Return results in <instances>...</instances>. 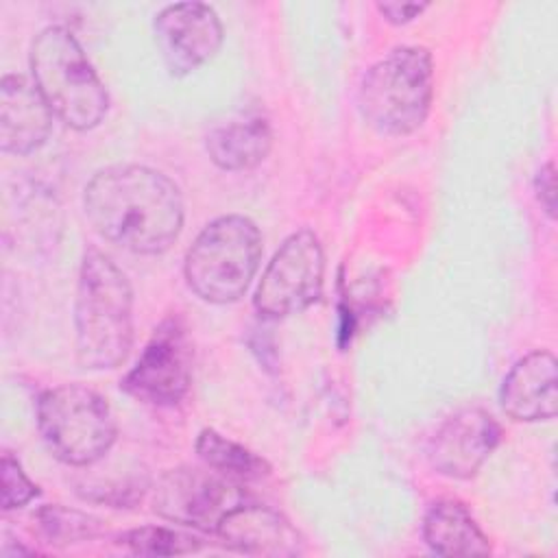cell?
Segmentation results:
<instances>
[{
  "label": "cell",
  "mask_w": 558,
  "mask_h": 558,
  "mask_svg": "<svg viewBox=\"0 0 558 558\" xmlns=\"http://www.w3.org/2000/svg\"><path fill=\"white\" fill-rule=\"evenodd\" d=\"M120 541L133 554L140 556H181L201 549V538L161 525H144L129 530L126 534L120 536Z\"/></svg>",
  "instance_id": "obj_19"
},
{
  "label": "cell",
  "mask_w": 558,
  "mask_h": 558,
  "mask_svg": "<svg viewBox=\"0 0 558 558\" xmlns=\"http://www.w3.org/2000/svg\"><path fill=\"white\" fill-rule=\"evenodd\" d=\"M501 427L482 408H464L442 421L429 440V464L436 473L469 480L495 451Z\"/></svg>",
  "instance_id": "obj_11"
},
{
  "label": "cell",
  "mask_w": 558,
  "mask_h": 558,
  "mask_svg": "<svg viewBox=\"0 0 558 558\" xmlns=\"http://www.w3.org/2000/svg\"><path fill=\"white\" fill-rule=\"evenodd\" d=\"M272 146L270 122L262 111L248 109L231 116L214 126L205 137L209 159L229 172L251 170L259 166Z\"/></svg>",
  "instance_id": "obj_15"
},
{
  "label": "cell",
  "mask_w": 558,
  "mask_h": 558,
  "mask_svg": "<svg viewBox=\"0 0 558 558\" xmlns=\"http://www.w3.org/2000/svg\"><path fill=\"white\" fill-rule=\"evenodd\" d=\"M52 111L35 83L22 74H7L0 85V148L28 155L50 135Z\"/></svg>",
  "instance_id": "obj_14"
},
{
  "label": "cell",
  "mask_w": 558,
  "mask_h": 558,
  "mask_svg": "<svg viewBox=\"0 0 558 558\" xmlns=\"http://www.w3.org/2000/svg\"><path fill=\"white\" fill-rule=\"evenodd\" d=\"M325 253L310 229H299L283 240L262 272L253 303L264 318H286L307 310L320 299Z\"/></svg>",
  "instance_id": "obj_7"
},
{
  "label": "cell",
  "mask_w": 558,
  "mask_h": 558,
  "mask_svg": "<svg viewBox=\"0 0 558 558\" xmlns=\"http://www.w3.org/2000/svg\"><path fill=\"white\" fill-rule=\"evenodd\" d=\"M39 532L52 545H70L85 538H94L100 532V521L81 510L63 506H41L35 517Z\"/></svg>",
  "instance_id": "obj_18"
},
{
  "label": "cell",
  "mask_w": 558,
  "mask_h": 558,
  "mask_svg": "<svg viewBox=\"0 0 558 558\" xmlns=\"http://www.w3.org/2000/svg\"><path fill=\"white\" fill-rule=\"evenodd\" d=\"M262 259V233L240 214L211 220L185 253V281L205 303L227 305L244 296Z\"/></svg>",
  "instance_id": "obj_5"
},
{
  "label": "cell",
  "mask_w": 558,
  "mask_h": 558,
  "mask_svg": "<svg viewBox=\"0 0 558 558\" xmlns=\"http://www.w3.org/2000/svg\"><path fill=\"white\" fill-rule=\"evenodd\" d=\"M427 9V2H377V11L390 24H408Z\"/></svg>",
  "instance_id": "obj_22"
},
{
  "label": "cell",
  "mask_w": 558,
  "mask_h": 558,
  "mask_svg": "<svg viewBox=\"0 0 558 558\" xmlns=\"http://www.w3.org/2000/svg\"><path fill=\"white\" fill-rule=\"evenodd\" d=\"M37 427L48 451L70 466L105 458L118 432L107 399L83 384L46 390L37 401Z\"/></svg>",
  "instance_id": "obj_6"
},
{
  "label": "cell",
  "mask_w": 558,
  "mask_h": 558,
  "mask_svg": "<svg viewBox=\"0 0 558 558\" xmlns=\"http://www.w3.org/2000/svg\"><path fill=\"white\" fill-rule=\"evenodd\" d=\"M155 44L163 65L172 76H185L222 46V24L218 13L205 2H177L163 7L153 22Z\"/></svg>",
  "instance_id": "obj_10"
},
{
  "label": "cell",
  "mask_w": 558,
  "mask_h": 558,
  "mask_svg": "<svg viewBox=\"0 0 558 558\" xmlns=\"http://www.w3.org/2000/svg\"><path fill=\"white\" fill-rule=\"evenodd\" d=\"M192 381V342L179 318H166L122 379V390L150 405L179 403Z\"/></svg>",
  "instance_id": "obj_9"
},
{
  "label": "cell",
  "mask_w": 558,
  "mask_h": 558,
  "mask_svg": "<svg viewBox=\"0 0 558 558\" xmlns=\"http://www.w3.org/2000/svg\"><path fill=\"white\" fill-rule=\"evenodd\" d=\"M76 360L83 368L120 366L133 344V290L116 262L98 248L81 259L74 301Z\"/></svg>",
  "instance_id": "obj_2"
},
{
  "label": "cell",
  "mask_w": 558,
  "mask_h": 558,
  "mask_svg": "<svg viewBox=\"0 0 558 558\" xmlns=\"http://www.w3.org/2000/svg\"><path fill=\"white\" fill-rule=\"evenodd\" d=\"M0 482H2V495H0V506L2 510H13L26 506L33 497L39 495L37 486L28 480L20 462L11 456L4 453L0 462Z\"/></svg>",
  "instance_id": "obj_20"
},
{
  "label": "cell",
  "mask_w": 558,
  "mask_h": 558,
  "mask_svg": "<svg viewBox=\"0 0 558 558\" xmlns=\"http://www.w3.org/2000/svg\"><path fill=\"white\" fill-rule=\"evenodd\" d=\"M423 541L440 556H486L490 545L473 514L453 499L429 506L423 519Z\"/></svg>",
  "instance_id": "obj_16"
},
{
  "label": "cell",
  "mask_w": 558,
  "mask_h": 558,
  "mask_svg": "<svg viewBox=\"0 0 558 558\" xmlns=\"http://www.w3.org/2000/svg\"><path fill=\"white\" fill-rule=\"evenodd\" d=\"M33 83L63 124L89 131L102 122L109 94L65 26H46L31 46Z\"/></svg>",
  "instance_id": "obj_3"
},
{
  "label": "cell",
  "mask_w": 558,
  "mask_h": 558,
  "mask_svg": "<svg viewBox=\"0 0 558 558\" xmlns=\"http://www.w3.org/2000/svg\"><path fill=\"white\" fill-rule=\"evenodd\" d=\"M434 61L423 46H399L371 65L360 83L357 109L381 135L416 131L432 107Z\"/></svg>",
  "instance_id": "obj_4"
},
{
  "label": "cell",
  "mask_w": 558,
  "mask_h": 558,
  "mask_svg": "<svg viewBox=\"0 0 558 558\" xmlns=\"http://www.w3.org/2000/svg\"><path fill=\"white\" fill-rule=\"evenodd\" d=\"M196 453L205 466L233 482H255L270 473V464L255 451L238 445L216 429H203L196 438Z\"/></svg>",
  "instance_id": "obj_17"
},
{
  "label": "cell",
  "mask_w": 558,
  "mask_h": 558,
  "mask_svg": "<svg viewBox=\"0 0 558 558\" xmlns=\"http://www.w3.org/2000/svg\"><path fill=\"white\" fill-rule=\"evenodd\" d=\"M83 211L100 238L137 255L163 253L183 227L177 183L135 163L98 170L83 190Z\"/></svg>",
  "instance_id": "obj_1"
},
{
  "label": "cell",
  "mask_w": 558,
  "mask_h": 558,
  "mask_svg": "<svg viewBox=\"0 0 558 558\" xmlns=\"http://www.w3.org/2000/svg\"><path fill=\"white\" fill-rule=\"evenodd\" d=\"M534 190H536V198L543 207V211L554 218L556 216V168L554 161H547L545 166H541V170L536 172L534 179Z\"/></svg>",
  "instance_id": "obj_21"
},
{
  "label": "cell",
  "mask_w": 558,
  "mask_h": 558,
  "mask_svg": "<svg viewBox=\"0 0 558 558\" xmlns=\"http://www.w3.org/2000/svg\"><path fill=\"white\" fill-rule=\"evenodd\" d=\"M225 547L246 556L294 558L305 554V538L279 510L259 504H238L216 527Z\"/></svg>",
  "instance_id": "obj_12"
},
{
  "label": "cell",
  "mask_w": 558,
  "mask_h": 558,
  "mask_svg": "<svg viewBox=\"0 0 558 558\" xmlns=\"http://www.w3.org/2000/svg\"><path fill=\"white\" fill-rule=\"evenodd\" d=\"M501 410L523 423L549 421L558 408V366L549 351H532L517 360L499 388Z\"/></svg>",
  "instance_id": "obj_13"
},
{
  "label": "cell",
  "mask_w": 558,
  "mask_h": 558,
  "mask_svg": "<svg viewBox=\"0 0 558 558\" xmlns=\"http://www.w3.org/2000/svg\"><path fill=\"white\" fill-rule=\"evenodd\" d=\"M242 504L233 480L214 469L177 466L166 471L153 490V510L179 525L216 532L220 519Z\"/></svg>",
  "instance_id": "obj_8"
}]
</instances>
